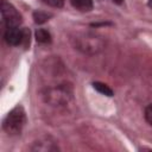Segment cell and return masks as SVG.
<instances>
[{
  "label": "cell",
  "mask_w": 152,
  "mask_h": 152,
  "mask_svg": "<svg viewBox=\"0 0 152 152\" xmlns=\"http://www.w3.org/2000/svg\"><path fill=\"white\" fill-rule=\"evenodd\" d=\"M147 5H148V6L152 8V0H148V1H147Z\"/></svg>",
  "instance_id": "cell-15"
},
{
  "label": "cell",
  "mask_w": 152,
  "mask_h": 152,
  "mask_svg": "<svg viewBox=\"0 0 152 152\" xmlns=\"http://www.w3.org/2000/svg\"><path fill=\"white\" fill-rule=\"evenodd\" d=\"M75 48L84 53H96L101 51L104 46L103 40L94 34H80L74 38Z\"/></svg>",
  "instance_id": "cell-2"
},
{
  "label": "cell",
  "mask_w": 152,
  "mask_h": 152,
  "mask_svg": "<svg viewBox=\"0 0 152 152\" xmlns=\"http://www.w3.org/2000/svg\"><path fill=\"white\" fill-rule=\"evenodd\" d=\"M26 121V114L21 106L14 107L4 119L2 128L7 134H18L21 132Z\"/></svg>",
  "instance_id": "cell-1"
},
{
  "label": "cell",
  "mask_w": 152,
  "mask_h": 152,
  "mask_svg": "<svg viewBox=\"0 0 152 152\" xmlns=\"http://www.w3.org/2000/svg\"><path fill=\"white\" fill-rule=\"evenodd\" d=\"M36 39L39 43L43 44H48L51 42V34L49 33V31L44 30V28H39L36 31Z\"/></svg>",
  "instance_id": "cell-8"
},
{
  "label": "cell",
  "mask_w": 152,
  "mask_h": 152,
  "mask_svg": "<svg viewBox=\"0 0 152 152\" xmlns=\"http://www.w3.org/2000/svg\"><path fill=\"white\" fill-rule=\"evenodd\" d=\"M32 151H43V152H48V151H57L58 147L55 145V142H49V141H37L34 142V146L31 148Z\"/></svg>",
  "instance_id": "cell-6"
},
{
  "label": "cell",
  "mask_w": 152,
  "mask_h": 152,
  "mask_svg": "<svg viewBox=\"0 0 152 152\" xmlns=\"http://www.w3.org/2000/svg\"><path fill=\"white\" fill-rule=\"evenodd\" d=\"M145 119L150 125H152V103H150L145 109Z\"/></svg>",
  "instance_id": "cell-12"
},
{
  "label": "cell",
  "mask_w": 152,
  "mask_h": 152,
  "mask_svg": "<svg viewBox=\"0 0 152 152\" xmlns=\"http://www.w3.org/2000/svg\"><path fill=\"white\" fill-rule=\"evenodd\" d=\"M93 87L99 91L101 93L102 95H106V96H113V90L104 83L102 82H94L93 83Z\"/></svg>",
  "instance_id": "cell-10"
},
{
  "label": "cell",
  "mask_w": 152,
  "mask_h": 152,
  "mask_svg": "<svg viewBox=\"0 0 152 152\" xmlns=\"http://www.w3.org/2000/svg\"><path fill=\"white\" fill-rule=\"evenodd\" d=\"M51 18V14L43 12V11H34L33 12V20L36 24H44Z\"/></svg>",
  "instance_id": "cell-9"
},
{
  "label": "cell",
  "mask_w": 152,
  "mask_h": 152,
  "mask_svg": "<svg viewBox=\"0 0 152 152\" xmlns=\"http://www.w3.org/2000/svg\"><path fill=\"white\" fill-rule=\"evenodd\" d=\"M71 5L81 12H89L93 8L91 0H71Z\"/></svg>",
  "instance_id": "cell-7"
},
{
  "label": "cell",
  "mask_w": 152,
  "mask_h": 152,
  "mask_svg": "<svg viewBox=\"0 0 152 152\" xmlns=\"http://www.w3.org/2000/svg\"><path fill=\"white\" fill-rule=\"evenodd\" d=\"M45 4H48L51 7H56V8H61L64 5V0H43Z\"/></svg>",
  "instance_id": "cell-11"
},
{
  "label": "cell",
  "mask_w": 152,
  "mask_h": 152,
  "mask_svg": "<svg viewBox=\"0 0 152 152\" xmlns=\"http://www.w3.org/2000/svg\"><path fill=\"white\" fill-rule=\"evenodd\" d=\"M30 44V31L24 30V38H23V45L26 48Z\"/></svg>",
  "instance_id": "cell-13"
},
{
  "label": "cell",
  "mask_w": 152,
  "mask_h": 152,
  "mask_svg": "<svg viewBox=\"0 0 152 152\" xmlns=\"http://www.w3.org/2000/svg\"><path fill=\"white\" fill-rule=\"evenodd\" d=\"M0 11H1L2 19H4L5 24L7 25V27H18L19 26V24L21 23V15L10 2H7L6 0H1Z\"/></svg>",
  "instance_id": "cell-4"
},
{
  "label": "cell",
  "mask_w": 152,
  "mask_h": 152,
  "mask_svg": "<svg viewBox=\"0 0 152 152\" xmlns=\"http://www.w3.org/2000/svg\"><path fill=\"white\" fill-rule=\"evenodd\" d=\"M113 1H114V2H115V4H118V5H121V4H122V1H124V0H113Z\"/></svg>",
  "instance_id": "cell-14"
},
{
  "label": "cell",
  "mask_w": 152,
  "mask_h": 152,
  "mask_svg": "<svg viewBox=\"0 0 152 152\" xmlns=\"http://www.w3.org/2000/svg\"><path fill=\"white\" fill-rule=\"evenodd\" d=\"M44 100L52 106H65L71 100V93L64 87L49 88L44 93Z\"/></svg>",
  "instance_id": "cell-3"
},
{
  "label": "cell",
  "mask_w": 152,
  "mask_h": 152,
  "mask_svg": "<svg viewBox=\"0 0 152 152\" xmlns=\"http://www.w3.org/2000/svg\"><path fill=\"white\" fill-rule=\"evenodd\" d=\"M24 30H19L18 27H7L5 32V40L10 45H19L23 44Z\"/></svg>",
  "instance_id": "cell-5"
}]
</instances>
